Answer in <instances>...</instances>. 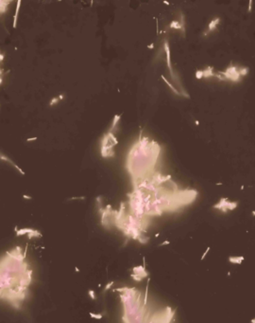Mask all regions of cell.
<instances>
[{
  "mask_svg": "<svg viewBox=\"0 0 255 323\" xmlns=\"http://www.w3.org/2000/svg\"><path fill=\"white\" fill-rule=\"evenodd\" d=\"M159 154V144L148 137H143L141 132L138 140L131 146L127 155V171L130 174L133 184L152 174Z\"/></svg>",
  "mask_w": 255,
  "mask_h": 323,
  "instance_id": "6da1fadb",
  "label": "cell"
},
{
  "mask_svg": "<svg viewBox=\"0 0 255 323\" xmlns=\"http://www.w3.org/2000/svg\"><path fill=\"white\" fill-rule=\"evenodd\" d=\"M118 143L117 139L115 138L113 133L107 132L102 136L100 141V154L103 158H111L114 156V150L113 148Z\"/></svg>",
  "mask_w": 255,
  "mask_h": 323,
  "instance_id": "7a4b0ae2",
  "label": "cell"
},
{
  "mask_svg": "<svg viewBox=\"0 0 255 323\" xmlns=\"http://www.w3.org/2000/svg\"><path fill=\"white\" fill-rule=\"evenodd\" d=\"M237 206H238V202L229 201L227 198H221L217 204L213 206V208H216L222 212H228L230 210L235 209Z\"/></svg>",
  "mask_w": 255,
  "mask_h": 323,
  "instance_id": "3957f363",
  "label": "cell"
},
{
  "mask_svg": "<svg viewBox=\"0 0 255 323\" xmlns=\"http://www.w3.org/2000/svg\"><path fill=\"white\" fill-rule=\"evenodd\" d=\"M164 48L165 51V55H166V63H167V66H168L169 72L172 76V78L174 77V73L172 70V65H171V57H170V48H169V44L168 41L165 40V43H164Z\"/></svg>",
  "mask_w": 255,
  "mask_h": 323,
  "instance_id": "277c9868",
  "label": "cell"
},
{
  "mask_svg": "<svg viewBox=\"0 0 255 323\" xmlns=\"http://www.w3.org/2000/svg\"><path fill=\"white\" fill-rule=\"evenodd\" d=\"M0 160H2V161L7 162V163H9V164H11V165H12V166H13V167H14V168H15V169L17 170V171H18V172H20V173H21L22 175H25V174H26V172H24V171H23V170H22L21 168H20V167H19V166L17 165V164H16V163H14V162L12 161V160H11V158H10V157H9V156H7L6 154H2L1 152H0Z\"/></svg>",
  "mask_w": 255,
  "mask_h": 323,
  "instance_id": "5b68a950",
  "label": "cell"
},
{
  "mask_svg": "<svg viewBox=\"0 0 255 323\" xmlns=\"http://www.w3.org/2000/svg\"><path fill=\"white\" fill-rule=\"evenodd\" d=\"M132 271H133V274H137V275L141 276L142 278H146V277L148 276V273H147V271L146 270V266L145 265L135 266V267L132 268Z\"/></svg>",
  "mask_w": 255,
  "mask_h": 323,
  "instance_id": "8992f818",
  "label": "cell"
},
{
  "mask_svg": "<svg viewBox=\"0 0 255 323\" xmlns=\"http://www.w3.org/2000/svg\"><path fill=\"white\" fill-rule=\"evenodd\" d=\"M120 119H121V115H115L113 119H112V122H111V127L109 128V132H111V133H113V131H114L117 127H118V124H119V121H120Z\"/></svg>",
  "mask_w": 255,
  "mask_h": 323,
  "instance_id": "52a82bcc",
  "label": "cell"
},
{
  "mask_svg": "<svg viewBox=\"0 0 255 323\" xmlns=\"http://www.w3.org/2000/svg\"><path fill=\"white\" fill-rule=\"evenodd\" d=\"M244 256H230L229 257V262L233 264H241L244 262Z\"/></svg>",
  "mask_w": 255,
  "mask_h": 323,
  "instance_id": "ba28073f",
  "label": "cell"
},
{
  "mask_svg": "<svg viewBox=\"0 0 255 323\" xmlns=\"http://www.w3.org/2000/svg\"><path fill=\"white\" fill-rule=\"evenodd\" d=\"M219 22H220V18H215L214 20H212V21H211V23L209 24L208 29H207L208 31L205 33V34H207V33H209V32H212V31H214V30L216 29V27L219 25Z\"/></svg>",
  "mask_w": 255,
  "mask_h": 323,
  "instance_id": "9c48e42d",
  "label": "cell"
},
{
  "mask_svg": "<svg viewBox=\"0 0 255 323\" xmlns=\"http://www.w3.org/2000/svg\"><path fill=\"white\" fill-rule=\"evenodd\" d=\"M21 0H18L17 1V4H16V11H15V14H14V17H13V24H12V27L13 28H16V26H17V19H18V14H19V11H20V7H21Z\"/></svg>",
  "mask_w": 255,
  "mask_h": 323,
  "instance_id": "30bf717a",
  "label": "cell"
},
{
  "mask_svg": "<svg viewBox=\"0 0 255 323\" xmlns=\"http://www.w3.org/2000/svg\"><path fill=\"white\" fill-rule=\"evenodd\" d=\"M14 229L17 236H23L25 234H29L34 230L33 228H29V227H25V228H21V229H18L17 227H15Z\"/></svg>",
  "mask_w": 255,
  "mask_h": 323,
  "instance_id": "8fae6325",
  "label": "cell"
},
{
  "mask_svg": "<svg viewBox=\"0 0 255 323\" xmlns=\"http://www.w3.org/2000/svg\"><path fill=\"white\" fill-rule=\"evenodd\" d=\"M11 1H2L0 0V14H3L5 13L8 10V6L9 4H11Z\"/></svg>",
  "mask_w": 255,
  "mask_h": 323,
  "instance_id": "7c38bea8",
  "label": "cell"
},
{
  "mask_svg": "<svg viewBox=\"0 0 255 323\" xmlns=\"http://www.w3.org/2000/svg\"><path fill=\"white\" fill-rule=\"evenodd\" d=\"M183 26H184V23H180L179 21H172L169 27L174 29H184Z\"/></svg>",
  "mask_w": 255,
  "mask_h": 323,
  "instance_id": "4fadbf2b",
  "label": "cell"
},
{
  "mask_svg": "<svg viewBox=\"0 0 255 323\" xmlns=\"http://www.w3.org/2000/svg\"><path fill=\"white\" fill-rule=\"evenodd\" d=\"M63 99H64V95H63V94H61V95H59L58 97L53 98V99L50 101V102H49V106H54V105H56V104L58 103V102H60L61 101H62Z\"/></svg>",
  "mask_w": 255,
  "mask_h": 323,
  "instance_id": "5bb4252c",
  "label": "cell"
},
{
  "mask_svg": "<svg viewBox=\"0 0 255 323\" xmlns=\"http://www.w3.org/2000/svg\"><path fill=\"white\" fill-rule=\"evenodd\" d=\"M162 79L164 80V81H165V83H166V84H167V85L169 86V87H170V88H171V90H172L173 92H174V93L175 94H177V95H179V96H181V94L180 93V92H178V90L176 89V88H175V87H174V86L172 85V84H171V83H169L168 81H167V80L165 79V76H162Z\"/></svg>",
  "mask_w": 255,
  "mask_h": 323,
  "instance_id": "9a60e30c",
  "label": "cell"
},
{
  "mask_svg": "<svg viewBox=\"0 0 255 323\" xmlns=\"http://www.w3.org/2000/svg\"><path fill=\"white\" fill-rule=\"evenodd\" d=\"M28 235H29V239H32V238H34V237H36V238L42 237V233L36 229H34L31 233L28 234Z\"/></svg>",
  "mask_w": 255,
  "mask_h": 323,
  "instance_id": "2e32d148",
  "label": "cell"
},
{
  "mask_svg": "<svg viewBox=\"0 0 255 323\" xmlns=\"http://www.w3.org/2000/svg\"><path fill=\"white\" fill-rule=\"evenodd\" d=\"M89 315H90L91 317L96 318V319H101V318H102V316H103L101 314H95V313H92V312L89 313Z\"/></svg>",
  "mask_w": 255,
  "mask_h": 323,
  "instance_id": "e0dca14e",
  "label": "cell"
},
{
  "mask_svg": "<svg viewBox=\"0 0 255 323\" xmlns=\"http://www.w3.org/2000/svg\"><path fill=\"white\" fill-rule=\"evenodd\" d=\"M131 277H132V279L135 280V281H141V280L144 279V278H142V277L139 276V275H137V274H132Z\"/></svg>",
  "mask_w": 255,
  "mask_h": 323,
  "instance_id": "ac0fdd59",
  "label": "cell"
},
{
  "mask_svg": "<svg viewBox=\"0 0 255 323\" xmlns=\"http://www.w3.org/2000/svg\"><path fill=\"white\" fill-rule=\"evenodd\" d=\"M196 77H197L198 79H201V78H203V73H202V70H198V71L196 72Z\"/></svg>",
  "mask_w": 255,
  "mask_h": 323,
  "instance_id": "d6986e66",
  "label": "cell"
},
{
  "mask_svg": "<svg viewBox=\"0 0 255 323\" xmlns=\"http://www.w3.org/2000/svg\"><path fill=\"white\" fill-rule=\"evenodd\" d=\"M88 294H89V296H90V298H92V299H96V294H95V291L94 290H89Z\"/></svg>",
  "mask_w": 255,
  "mask_h": 323,
  "instance_id": "ffe728a7",
  "label": "cell"
},
{
  "mask_svg": "<svg viewBox=\"0 0 255 323\" xmlns=\"http://www.w3.org/2000/svg\"><path fill=\"white\" fill-rule=\"evenodd\" d=\"M112 285H113V281H110V282H109V283L106 285V287L104 288V291H108L109 289H110V288L112 286Z\"/></svg>",
  "mask_w": 255,
  "mask_h": 323,
  "instance_id": "44dd1931",
  "label": "cell"
},
{
  "mask_svg": "<svg viewBox=\"0 0 255 323\" xmlns=\"http://www.w3.org/2000/svg\"><path fill=\"white\" fill-rule=\"evenodd\" d=\"M210 249H211V248H210V247H207V249H206V251L204 252V254H203V255L201 256V258H200L201 261H203V260H204L205 257H206V255H207V254H208V252L210 251Z\"/></svg>",
  "mask_w": 255,
  "mask_h": 323,
  "instance_id": "7402d4cb",
  "label": "cell"
},
{
  "mask_svg": "<svg viewBox=\"0 0 255 323\" xmlns=\"http://www.w3.org/2000/svg\"><path fill=\"white\" fill-rule=\"evenodd\" d=\"M168 244H170V242H169V241H164L163 243H161V244H159V246H163V245H168Z\"/></svg>",
  "mask_w": 255,
  "mask_h": 323,
  "instance_id": "603a6c76",
  "label": "cell"
},
{
  "mask_svg": "<svg viewBox=\"0 0 255 323\" xmlns=\"http://www.w3.org/2000/svg\"><path fill=\"white\" fill-rule=\"evenodd\" d=\"M3 59H4V55L2 53H0V62L3 61ZM1 74H2V69L0 68V76H1Z\"/></svg>",
  "mask_w": 255,
  "mask_h": 323,
  "instance_id": "cb8c5ba5",
  "label": "cell"
},
{
  "mask_svg": "<svg viewBox=\"0 0 255 323\" xmlns=\"http://www.w3.org/2000/svg\"><path fill=\"white\" fill-rule=\"evenodd\" d=\"M37 139V136H34V137H30V138H28L27 141H33V140H36Z\"/></svg>",
  "mask_w": 255,
  "mask_h": 323,
  "instance_id": "d4e9b609",
  "label": "cell"
},
{
  "mask_svg": "<svg viewBox=\"0 0 255 323\" xmlns=\"http://www.w3.org/2000/svg\"><path fill=\"white\" fill-rule=\"evenodd\" d=\"M23 198H25V199H29V200H30V199H31V196H29V195H26V194H24V195H23Z\"/></svg>",
  "mask_w": 255,
  "mask_h": 323,
  "instance_id": "484cf974",
  "label": "cell"
},
{
  "mask_svg": "<svg viewBox=\"0 0 255 323\" xmlns=\"http://www.w3.org/2000/svg\"><path fill=\"white\" fill-rule=\"evenodd\" d=\"M147 47H148V48H153V47H154V45H153V44H151V45H148V46H147Z\"/></svg>",
  "mask_w": 255,
  "mask_h": 323,
  "instance_id": "4316f807",
  "label": "cell"
},
{
  "mask_svg": "<svg viewBox=\"0 0 255 323\" xmlns=\"http://www.w3.org/2000/svg\"><path fill=\"white\" fill-rule=\"evenodd\" d=\"M2 82H3V79H2V77H0V84L2 83Z\"/></svg>",
  "mask_w": 255,
  "mask_h": 323,
  "instance_id": "83f0119b",
  "label": "cell"
},
{
  "mask_svg": "<svg viewBox=\"0 0 255 323\" xmlns=\"http://www.w3.org/2000/svg\"><path fill=\"white\" fill-rule=\"evenodd\" d=\"M75 270H76V271H77V272H79V268H78V267H76Z\"/></svg>",
  "mask_w": 255,
  "mask_h": 323,
  "instance_id": "f1b7e54d",
  "label": "cell"
},
{
  "mask_svg": "<svg viewBox=\"0 0 255 323\" xmlns=\"http://www.w3.org/2000/svg\"><path fill=\"white\" fill-rule=\"evenodd\" d=\"M159 236H160V234H159V233L155 234V237H159Z\"/></svg>",
  "mask_w": 255,
  "mask_h": 323,
  "instance_id": "f546056e",
  "label": "cell"
},
{
  "mask_svg": "<svg viewBox=\"0 0 255 323\" xmlns=\"http://www.w3.org/2000/svg\"><path fill=\"white\" fill-rule=\"evenodd\" d=\"M252 214H253V215L255 216V210H253V211H252Z\"/></svg>",
  "mask_w": 255,
  "mask_h": 323,
  "instance_id": "4dcf8cb0",
  "label": "cell"
},
{
  "mask_svg": "<svg viewBox=\"0 0 255 323\" xmlns=\"http://www.w3.org/2000/svg\"><path fill=\"white\" fill-rule=\"evenodd\" d=\"M252 323H255V318L254 319H252Z\"/></svg>",
  "mask_w": 255,
  "mask_h": 323,
  "instance_id": "1f68e13d",
  "label": "cell"
}]
</instances>
